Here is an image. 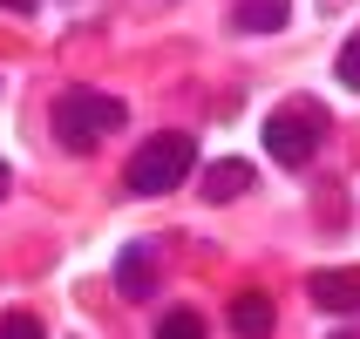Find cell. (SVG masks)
Listing matches in <instances>:
<instances>
[{
  "instance_id": "1",
  "label": "cell",
  "mask_w": 360,
  "mask_h": 339,
  "mask_svg": "<svg viewBox=\"0 0 360 339\" xmlns=\"http://www.w3.org/2000/svg\"><path fill=\"white\" fill-rule=\"evenodd\" d=\"M191 170H198V142L184 136V129H163V136H150L136 157H129L122 183H129V197H170Z\"/></svg>"
},
{
  "instance_id": "2",
  "label": "cell",
  "mask_w": 360,
  "mask_h": 339,
  "mask_svg": "<svg viewBox=\"0 0 360 339\" xmlns=\"http://www.w3.org/2000/svg\"><path fill=\"white\" fill-rule=\"evenodd\" d=\"M122 122H129V109H122L116 95H102V88H68V95H55V142L75 149V157H89Z\"/></svg>"
},
{
  "instance_id": "3",
  "label": "cell",
  "mask_w": 360,
  "mask_h": 339,
  "mask_svg": "<svg viewBox=\"0 0 360 339\" xmlns=\"http://www.w3.org/2000/svg\"><path fill=\"white\" fill-rule=\"evenodd\" d=\"M326 122L313 102H279L272 109V122H265V149H272V163H285V170H300V163H313V149H320Z\"/></svg>"
},
{
  "instance_id": "4",
  "label": "cell",
  "mask_w": 360,
  "mask_h": 339,
  "mask_svg": "<svg viewBox=\"0 0 360 339\" xmlns=\"http://www.w3.org/2000/svg\"><path fill=\"white\" fill-rule=\"evenodd\" d=\"M306 292H313V305H320V312H360V272L326 265V272H313V279H306Z\"/></svg>"
},
{
  "instance_id": "5",
  "label": "cell",
  "mask_w": 360,
  "mask_h": 339,
  "mask_svg": "<svg viewBox=\"0 0 360 339\" xmlns=\"http://www.w3.org/2000/svg\"><path fill=\"white\" fill-rule=\"evenodd\" d=\"M116 292L129 305H143L150 292H157V251H150V244H129V251L116 258Z\"/></svg>"
},
{
  "instance_id": "6",
  "label": "cell",
  "mask_w": 360,
  "mask_h": 339,
  "mask_svg": "<svg viewBox=\"0 0 360 339\" xmlns=\"http://www.w3.org/2000/svg\"><path fill=\"white\" fill-rule=\"evenodd\" d=\"M272 326H279V305L265 292H238L231 299V333L238 339H272Z\"/></svg>"
},
{
  "instance_id": "7",
  "label": "cell",
  "mask_w": 360,
  "mask_h": 339,
  "mask_svg": "<svg viewBox=\"0 0 360 339\" xmlns=\"http://www.w3.org/2000/svg\"><path fill=\"white\" fill-rule=\"evenodd\" d=\"M198 190H204V204H231V197H245V190H252V163H245V157H224V163H211Z\"/></svg>"
},
{
  "instance_id": "8",
  "label": "cell",
  "mask_w": 360,
  "mask_h": 339,
  "mask_svg": "<svg viewBox=\"0 0 360 339\" xmlns=\"http://www.w3.org/2000/svg\"><path fill=\"white\" fill-rule=\"evenodd\" d=\"M292 20V0H238V27L245 34H279Z\"/></svg>"
},
{
  "instance_id": "9",
  "label": "cell",
  "mask_w": 360,
  "mask_h": 339,
  "mask_svg": "<svg viewBox=\"0 0 360 339\" xmlns=\"http://www.w3.org/2000/svg\"><path fill=\"white\" fill-rule=\"evenodd\" d=\"M157 339H204V312H191V305H170L157 319Z\"/></svg>"
},
{
  "instance_id": "10",
  "label": "cell",
  "mask_w": 360,
  "mask_h": 339,
  "mask_svg": "<svg viewBox=\"0 0 360 339\" xmlns=\"http://www.w3.org/2000/svg\"><path fill=\"white\" fill-rule=\"evenodd\" d=\"M0 339H48V326L34 312H0Z\"/></svg>"
},
{
  "instance_id": "11",
  "label": "cell",
  "mask_w": 360,
  "mask_h": 339,
  "mask_svg": "<svg viewBox=\"0 0 360 339\" xmlns=\"http://www.w3.org/2000/svg\"><path fill=\"white\" fill-rule=\"evenodd\" d=\"M333 75H340L347 88H360V34H354V41L340 48V68H333Z\"/></svg>"
},
{
  "instance_id": "12",
  "label": "cell",
  "mask_w": 360,
  "mask_h": 339,
  "mask_svg": "<svg viewBox=\"0 0 360 339\" xmlns=\"http://www.w3.org/2000/svg\"><path fill=\"white\" fill-rule=\"evenodd\" d=\"M0 7H7V14H34L41 0H0Z\"/></svg>"
},
{
  "instance_id": "13",
  "label": "cell",
  "mask_w": 360,
  "mask_h": 339,
  "mask_svg": "<svg viewBox=\"0 0 360 339\" xmlns=\"http://www.w3.org/2000/svg\"><path fill=\"white\" fill-rule=\"evenodd\" d=\"M7 190H14V170H7V163H0V204H7Z\"/></svg>"
},
{
  "instance_id": "14",
  "label": "cell",
  "mask_w": 360,
  "mask_h": 339,
  "mask_svg": "<svg viewBox=\"0 0 360 339\" xmlns=\"http://www.w3.org/2000/svg\"><path fill=\"white\" fill-rule=\"evenodd\" d=\"M333 339H354V333H333Z\"/></svg>"
}]
</instances>
